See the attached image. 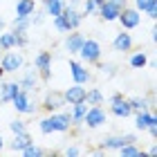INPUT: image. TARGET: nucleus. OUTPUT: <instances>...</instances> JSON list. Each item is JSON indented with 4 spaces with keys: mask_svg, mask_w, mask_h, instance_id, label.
Returning a JSON list of instances; mask_svg holds the SVG:
<instances>
[{
    "mask_svg": "<svg viewBox=\"0 0 157 157\" xmlns=\"http://www.w3.org/2000/svg\"><path fill=\"white\" fill-rule=\"evenodd\" d=\"M38 130H40L43 135L70 132V130H72V119H70V112H63V110L47 112V115L38 121Z\"/></svg>",
    "mask_w": 157,
    "mask_h": 157,
    "instance_id": "1",
    "label": "nucleus"
},
{
    "mask_svg": "<svg viewBox=\"0 0 157 157\" xmlns=\"http://www.w3.org/2000/svg\"><path fill=\"white\" fill-rule=\"evenodd\" d=\"M25 63H27V59H25V52L23 49H7V52H2V56H0V65H2V70H5V74H16V72H20V70L25 67Z\"/></svg>",
    "mask_w": 157,
    "mask_h": 157,
    "instance_id": "2",
    "label": "nucleus"
},
{
    "mask_svg": "<svg viewBox=\"0 0 157 157\" xmlns=\"http://www.w3.org/2000/svg\"><path fill=\"white\" fill-rule=\"evenodd\" d=\"M76 56H78V61H81V63H85V65H94V63L101 61L103 47H101V43L94 40V38H85Z\"/></svg>",
    "mask_w": 157,
    "mask_h": 157,
    "instance_id": "3",
    "label": "nucleus"
},
{
    "mask_svg": "<svg viewBox=\"0 0 157 157\" xmlns=\"http://www.w3.org/2000/svg\"><path fill=\"white\" fill-rule=\"evenodd\" d=\"M52 63H54V54L49 52V49H40V52L34 56V63H32V65L38 70L40 83L52 81Z\"/></svg>",
    "mask_w": 157,
    "mask_h": 157,
    "instance_id": "4",
    "label": "nucleus"
},
{
    "mask_svg": "<svg viewBox=\"0 0 157 157\" xmlns=\"http://www.w3.org/2000/svg\"><path fill=\"white\" fill-rule=\"evenodd\" d=\"M11 108L18 112V115H36V110H38V103L32 99L29 92H25V90H20L16 97L11 99Z\"/></svg>",
    "mask_w": 157,
    "mask_h": 157,
    "instance_id": "5",
    "label": "nucleus"
},
{
    "mask_svg": "<svg viewBox=\"0 0 157 157\" xmlns=\"http://www.w3.org/2000/svg\"><path fill=\"white\" fill-rule=\"evenodd\" d=\"M20 90L29 92V94H36L38 88H40V76H38V70L29 65V67H23V74H20V78H16Z\"/></svg>",
    "mask_w": 157,
    "mask_h": 157,
    "instance_id": "6",
    "label": "nucleus"
},
{
    "mask_svg": "<svg viewBox=\"0 0 157 157\" xmlns=\"http://www.w3.org/2000/svg\"><path fill=\"white\" fill-rule=\"evenodd\" d=\"M126 144H137V135L135 132H124V135H108V137L101 139V144L99 148H103V151H119L121 146Z\"/></svg>",
    "mask_w": 157,
    "mask_h": 157,
    "instance_id": "7",
    "label": "nucleus"
},
{
    "mask_svg": "<svg viewBox=\"0 0 157 157\" xmlns=\"http://www.w3.org/2000/svg\"><path fill=\"white\" fill-rule=\"evenodd\" d=\"M103 124H108V112H105L103 105H90L88 112L83 117V126H88L90 130H97Z\"/></svg>",
    "mask_w": 157,
    "mask_h": 157,
    "instance_id": "8",
    "label": "nucleus"
},
{
    "mask_svg": "<svg viewBox=\"0 0 157 157\" xmlns=\"http://www.w3.org/2000/svg\"><path fill=\"white\" fill-rule=\"evenodd\" d=\"M38 108L45 112H56V110H63L65 108V99H63V92L61 90H47L45 97H43V101L38 103Z\"/></svg>",
    "mask_w": 157,
    "mask_h": 157,
    "instance_id": "9",
    "label": "nucleus"
},
{
    "mask_svg": "<svg viewBox=\"0 0 157 157\" xmlns=\"http://www.w3.org/2000/svg\"><path fill=\"white\" fill-rule=\"evenodd\" d=\"M117 23L121 25V29L132 32L141 25V13L135 9V7H124V9L119 11V16H117Z\"/></svg>",
    "mask_w": 157,
    "mask_h": 157,
    "instance_id": "10",
    "label": "nucleus"
},
{
    "mask_svg": "<svg viewBox=\"0 0 157 157\" xmlns=\"http://www.w3.org/2000/svg\"><path fill=\"white\" fill-rule=\"evenodd\" d=\"M67 67H70V74H72L74 83H81V85H85V83H90V81H92V72L88 70V65H85V63L76 61V59H70Z\"/></svg>",
    "mask_w": 157,
    "mask_h": 157,
    "instance_id": "11",
    "label": "nucleus"
},
{
    "mask_svg": "<svg viewBox=\"0 0 157 157\" xmlns=\"http://www.w3.org/2000/svg\"><path fill=\"white\" fill-rule=\"evenodd\" d=\"M132 47H135V38L128 29H121L119 34H115V38H112V49L115 52L128 54V52H132Z\"/></svg>",
    "mask_w": 157,
    "mask_h": 157,
    "instance_id": "12",
    "label": "nucleus"
},
{
    "mask_svg": "<svg viewBox=\"0 0 157 157\" xmlns=\"http://www.w3.org/2000/svg\"><path fill=\"white\" fill-rule=\"evenodd\" d=\"M83 40H85V34H83V32H78V29H72V32H67V34H65L63 47H65V52H67L70 56H76V54H78V49H81V45H83Z\"/></svg>",
    "mask_w": 157,
    "mask_h": 157,
    "instance_id": "13",
    "label": "nucleus"
},
{
    "mask_svg": "<svg viewBox=\"0 0 157 157\" xmlns=\"http://www.w3.org/2000/svg\"><path fill=\"white\" fill-rule=\"evenodd\" d=\"M85 90H88V88H83L81 83H74V85H70V88H65V90H63L65 105H74V103L85 101Z\"/></svg>",
    "mask_w": 157,
    "mask_h": 157,
    "instance_id": "14",
    "label": "nucleus"
},
{
    "mask_svg": "<svg viewBox=\"0 0 157 157\" xmlns=\"http://www.w3.org/2000/svg\"><path fill=\"white\" fill-rule=\"evenodd\" d=\"M108 103H110L108 115H115V117H119V119H128V117H132V108H130V103H128V99H126V97L115 99V101H108Z\"/></svg>",
    "mask_w": 157,
    "mask_h": 157,
    "instance_id": "15",
    "label": "nucleus"
},
{
    "mask_svg": "<svg viewBox=\"0 0 157 157\" xmlns=\"http://www.w3.org/2000/svg\"><path fill=\"white\" fill-rule=\"evenodd\" d=\"M61 16L67 20V25L72 27V29H78V27L83 25V20H85V16L81 13V9H76V7H63V11H61Z\"/></svg>",
    "mask_w": 157,
    "mask_h": 157,
    "instance_id": "16",
    "label": "nucleus"
},
{
    "mask_svg": "<svg viewBox=\"0 0 157 157\" xmlns=\"http://www.w3.org/2000/svg\"><path fill=\"white\" fill-rule=\"evenodd\" d=\"M20 92V85L18 81H0V105L2 103H9L13 97Z\"/></svg>",
    "mask_w": 157,
    "mask_h": 157,
    "instance_id": "17",
    "label": "nucleus"
},
{
    "mask_svg": "<svg viewBox=\"0 0 157 157\" xmlns=\"http://www.w3.org/2000/svg\"><path fill=\"white\" fill-rule=\"evenodd\" d=\"M119 11H121V9H117L115 5H110L108 0H103V2L97 7V16L101 18L103 23H115L117 16H119Z\"/></svg>",
    "mask_w": 157,
    "mask_h": 157,
    "instance_id": "18",
    "label": "nucleus"
},
{
    "mask_svg": "<svg viewBox=\"0 0 157 157\" xmlns=\"http://www.w3.org/2000/svg\"><path fill=\"white\" fill-rule=\"evenodd\" d=\"M135 117V126H137V130H146L148 126L157 124V117L153 110H139V112H132Z\"/></svg>",
    "mask_w": 157,
    "mask_h": 157,
    "instance_id": "19",
    "label": "nucleus"
},
{
    "mask_svg": "<svg viewBox=\"0 0 157 157\" xmlns=\"http://www.w3.org/2000/svg\"><path fill=\"white\" fill-rule=\"evenodd\" d=\"M88 108L90 105L85 103V101H81V103H74V105H70V119H72V128L76 126H83V117H85V112H88Z\"/></svg>",
    "mask_w": 157,
    "mask_h": 157,
    "instance_id": "20",
    "label": "nucleus"
},
{
    "mask_svg": "<svg viewBox=\"0 0 157 157\" xmlns=\"http://www.w3.org/2000/svg\"><path fill=\"white\" fill-rule=\"evenodd\" d=\"M128 65H130L132 70H144L148 65V54L144 52V49L130 52V56H128Z\"/></svg>",
    "mask_w": 157,
    "mask_h": 157,
    "instance_id": "21",
    "label": "nucleus"
},
{
    "mask_svg": "<svg viewBox=\"0 0 157 157\" xmlns=\"http://www.w3.org/2000/svg\"><path fill=\"white\" fill-rule=\"evenodd\" d=\"M32 141H34V139H32V135H29V132L13 135V139L9 141V151H11V153H20L27 144H32Z\"/></svg>",
    "mask_w": 157,
    "mask_h": 157,
    "instance_id": "22",
    "label": "nucleus"
},
{
    "mask_svg": "<svg viewBox=\"0 0 157 157\" xmlns=\"http://www.w3.org/2000/svg\"><path fill=\"white\" fill-rule=\"evenodd\" d=\"M94 67L101 72V76L103 78H115L117 74H119V65L117 63H110V61H99V63H94Z\"/></svg>",
    "mask_w": 157,
    "mask_h": 157,
    "instance_id": "23",
    "label": "nucleus"
},
{
    "mask_svg": "<svg viewBox=\"0 0 157 157\" xmlns=\"http://www.w3.org/2000/svg\"><path fill=\"white\" fill-rule=\"evenodd\" d=\"M36 9V0H18L16 2V16L18 18H29Z\"/></svg>",
    "mask_w": 157,
    "mask_h": 157,
    "instance_id": "24",
    "label": "nucleus"
},
{
    "mask_svg": "<svg viewBox=\"0 0 157 157\" xmlns=\"http://www.w3.org/2000/svg\"><path fill=\"white\" fill-rule=\"evenodd\" d=\"M63 7H65V0H43V11H45V16H59L63 11Z\"/></svg>",
    "mask_w": 157,
    "mask_h": 157,
    "instance_id": "25",
    "label": "nucleus"
},
{
    "mask_svg": "<svg viewBox=\"0 0 157 157\" xmlns=\"http://www.w3.org/2000/svg\"><path fill=\"white\" fill-rule=\"evenodd\" d=\"M85 103L88 105H103L105 103V94L99 88H90V90H85Z\"/></svg>",
    "mask_w": 157,
    "mask_h": 157,
    "instance_id": "26",
    "label": "nucleus"
},
{
    "mask_svg": "<svg viewBox=\"0 0 157 157\" xmlns=\"http://www.w3.org/2000/svg\"><path fill=\"white\" fill-rule=\"evenodd\" d=\"M16 47V34L11 29H2L0 32V49L7 52V49H13Z\"/></svg>",
    "mask_w": 157,
    "mask_h": 157,
    "instance_id": "27",
    "label": "nucleus"
},
{
    "mask_svg": "<svg viewBox=\"0 0 157 157\" xmlns=\"http://www.w3.org/2000/svg\"><path fill=\"white\" fill-rule=\"evenodd\" d=\"M128 103H130L132 112H139V110H153V105H151V101H148L146 97H130V99H128Z\"/></svg>",
    "mask_w": 157,
    "mask_h": 157,
    "instance_id": "28",
    "label": "nucleus"
},
{
    "mask_svg": "<svg viewBox=\"0 0 157 157\" xmlns=\"http://www.w3.org/2000/svg\"><path fill=\"white\" fill-rule=\"evenodd\" d=\"M20 155L23 157H43V155H49V151H45V148H40L38 144H27L23 151H20Z\"/></svg>",
    "mask_w": 157,
    "mask_h": 157,
    "instance_id": "29",
    "label": "nucleus"
},
{
    "mask_svg": "<svg viewBox=\"0 0 157 157\" xmlns=\"http://www.w3.org/2000/svg\"><path fill=\"white\" fill-rule=\"evenodd\" d=\"M103 0H81V5H78V9H81L83 16H94L97 13V7L101 5Z\"/></svg>",
    "mask_w": 157,
    "mask_h": 157,
    "instance_id": "30",
    "label": "nucleus"
},
{
    "mask_svg": "<svg viewBox=\"0 0 157 157\" xmlns=\"http://www.w3.org/2000/svg\"><path fill=\"white\" fill-rule=\"evenodd\" d=\"M11 29H13V32H20V34H29V29H32L29 18H18V16H13V20H11Z\"/></svg>",
    "mask_w": 157,
    "mask_h": 157,
    "instance_id": "31",
    "label": "nucleus"
},
{
    "mask_svg": "<svg viewBox=\"0 0 157 157\" xmlns=\"http://www.w3.org/2000/svg\"><path fill=\"white\" fill-rule=\"evenodd\" d=\"M117 153L121 157H141L144 155V148H139L137 144H126V146H121Z\"/></svg>",
    "mask_w": 157,
    "mask_h": 157,
    "instance_id": "32",
    "label": "nucleus"
},
{
    "mask_svg": "<svg viewBox=\"0 0 157 157\" xmlns=\"http://www.w3.org/2000/svg\"><path fill=\"white\" fill-rule=\"evenodd\" d=\"M135 9L139 13H148V11L157 9V0H135Z\"/></svg>",
    "mask_w": 157,
    "mask_h": 157,
    "instance_id": "33",
    "label": "nucleus"
},
{
    "mask_svg": "<svg viewBox=\"0 0 157 157\" xmlns=\"http://www.w3.org/2000/svg\"><path fill=\"white\" fill-rule=\"evenodd\" d=\"M9 130L13 135H23V132H29V126L23 119H13V121H9Z\"/></svg>",
    "mask_w": 157,
    "mask_h": 157,
    "instance_id": "34",
    "label": "nucleus"
},
{
    "mask_svg": "<svg viewBox=\"0 0 157 157\" xmlns=\"http://www.w3.org/2000/svg\"><path fill=\"white\" fill-rule=\"evenodd\" d=\"M52 23H54V29L59 32V34H67V32H72V27L67 25V20L63 18L61 13H59V16H54V18H52Z\"/></svg>",
    "mask_w": 157,
    "mask_h": 157,
    "instance_id": "35",
    "label": "nucleus"
},
{
    "mask_svg": "<svg viewBox=\"0 0 157 157\" xmlns=\"http://www.w3.org/2000/svg\"><path fill=\"white\" fill-rule=\"evenodd\" d=\"M13 34H16V49H27L29 47V34H20V32H13Z\"/></svg>",
    "mask_w": 157,
    "mask_h": 157,
    "instance_id": "36",
    "label": "nucleus"
},
{
    "mask_svg": "<svg viewBox=\"0 0 157 157\" xmlns=\"http://www.w3.org/2000/svg\"><path fill=\"white\" fill-rule=\"evenodd\" d=\"M61 155H65V157H76V155H83V148L76 146V144H67V146L61 151Z\"/></svg>",
    "mask_w": 157,
    "mask_h": 157,
    "instance_id": "37",
    "label": "nucleus"
},
{
    "mask_svg": "<svg viewBox=\"0 0 157 157\" xmlns=\"http://www.w3.org/2000/svg\"><path fill=\"white\" fill-rule=\"evenodd\" d=\"M45 11H38V9H34V13L29 16V23H32V27H40L43 23H45Z\"/></svg>",
    "mask_w": 157,
    "mask_h": 157,
    "instance_id": "38",
    "label": "nucleus"
},
{
    "mask_svg": "<svg viewBox=\"0 0 157 157\" xmlns=\"http://www.w3.org/2000/svg\"><path fill=\"white\" fill-rule=\"evenodd\" d=\"M110 5H115L117 9H124V7H128V0H108Z\"/></svg>",
    "mask_w": 157,
    "mask_h": 157,
    "instance_id": "39",
    "label": "nucleus"
},
{
    "mask_svg": "<svg viewBox=\"0 0 157 157\" xmlns=\"http://www.w3.org/2000/svg\"><path fill=\"white\" fill-rule=\"evenodd\" d=\"M146 130H148V135H151L153 139H157V124H153V126H148Z\"/></svg>",
    "mask_w": 157,
    "mask_h": 157,
    "instance_id": "40",
    "label": "nucleus"
},
{
    "mask_svg": "<svg viewBox=\"0 0 157 157\" xmlns=\"http://www.w3.org/2000/svg\"><path fill=\"white\" fill-rule=\"evenodd\" d=\"M144 153H146V155H151V157H157V146L153 144V146L148 148V151H144Z\"/></svg>",
    "mask_w": 157,
    "mask_h": 157,
    "instance_id": "41",
    "label": "nucleus"
},
{
    "mask_svg": "<svg viewBox=\"0 0 157 157\" xmlns=\"http://www.w3.org/2000/svg\"><path fill=\"white\" fill-rule=\"evenodd\" d=\"M65 5H67V7H76V9H78V5H81V0H65Z\"/></svg>",
    "mask_w": 157,
    "mask_h": 157,
    "instance_id": "42",
    "label": "nucleus"
},
{
    "mask_svg": "<svg viewBox=\"0 0 157 157\" xmlns=\"http://www.w3.org/2000/svg\"><path fill=\"white\" fill-rule=\"evenodd\" d=\"M151 40L157 43V27H153V32H151Z\"/></svg>",
    "mask_w": 157,
    "mask_h": 157,
    "instance_id": "43",
    "label": "nucleus"
},
{
    "mask_svg": "<svg viewBox=\"0 0 157 157\" xmlns=\"http://www.w3.org/2000/svg\"><path fill=\"white\" fill-rule=\"evenodd\" d=\"M148 18H151V20H157V9H153V11H148Z\"/></svg>",
    "mask_w": 157,
    "mask_h": 157,
    "instance_id": "44",
    "label": "nucleus"
},
{
    "mask_svg": "<svg viewBox=\"0 0 157 157\" xmlns=\"http://www.w3.org/2000/svg\"><path fill=\"white\" fill-rule=\"evenodd\" d=\"M2 151H5V137L0 135V153H2Z\"/></svg>",
    "mask_w": 157,
    "mask_h": 157,
    "instance_id": "45",
    "label": "nucleus"
},
{
    "mask_svg": "<svg viewBox=\"0 0 157 157\" xmlns=\"http://www.w3.org/2000/svg\"><path fill=\"white\" fill-rule=\"evenodd\" d=\"M7 29V23H5V18H0V32Z\"/></svg>",
    "mask_w": 157,
    "mask_h": 157,
    "instance_id": "46",
    "label": "nucleus"
},
{
    "mask_svg": "<svg viewBox=\"0 0 157 157\" xmlns=\"http://www.w3.org/2000/svg\"><path fill=\"white\" fill-rule=\"evenodd\" d=\"M2 76H5V70H2V65H0V81H2Z\"/></svg>",
    "mask_w": 157,
    "mask_h": 157,
    "instance_id": "47",
    "label": "nucleus"
},
{
    "mask_svg": "<svg viewBox=\"0 0 157 157\" xmlns=\"http://www.w3.org/2000/svg\"><path fill=\"white\" fill-rule=\"evenodd\" d=\"M0 56H2V49H0Z\"/></svg>",
    "mask_w": 157,
    "mask_h": 157,
    "instance_id": "48",
    "label": "nucleus"
}]
</instances>
